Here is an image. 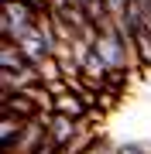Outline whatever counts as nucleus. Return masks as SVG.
Listing matches in <instances>:
<instances>
[{
    "instance_id": "obj_1",
    "label": "nucleus",
    "mask_w": 151,
    "mask_h": 154,
    "mask_svg": "<svg viewBox=\"0 0 151 154\" xmlns=\"http://www.w3.org/2000/svg\"><path fill=\"white\" fill-rule=\"evenodd\" d=\"M96 51L106 58V65H110V69H127L131 62H137V58H134V45L117 31V24H113V21L106 24V28H100Z\"/></svg>"
},
{
    "instance_id": "obj_2",
    "label": "nucleus",
    "mask_w": 151,
    "mask_h": 154,
    "mask_svg": "<svg viewBox=\"0 0 151 154\" xmlns=\"http://www.w3.org/2000/svg\"><path fill=\"white\" fill-rule=\"evenodd\" d=\"M0 65H4V72H24L31 69V58L21 51V45L17 41H0Z\"/></svg>"
},
{
    "instance_id": "obj_3",
    "label": "nucleus",
    "mask_w": 151,
    "mask_h": 154,
    "mask_svg": "<svg viewBox=\"0 0 151 154\" xmlns=\"http://www.w3.org/2000/svg\"><path fill=\"white\" fill-rule=\"evenodd\" d=\"M134 58L137 65H151V24L134 34Z\"/></svg>"
},
{
    "instance_id": "obj_4",
    "label": "nucleus",
    "mask_w": 151,
    "mask_h": 154,
    "mask_svg": "<svg viewBox=\"0 0 151 154\" xmlns=\"http://www.w3.org/2000/svg\"><path fill=\"white\" fill-rule=\"evenodd\" d=\"M86 154H120V147H117L110 137H103V134H100V137L90 144V151H86Z\"/></svg>"
},
{
    "instance_id": "obj_5",
    "label": "nucleus",
    "mask_w": 151,
    "mask_h": 154,
    "mask_svg": "<svg viewBox=\"0 0 151 154\" xmlns=\"http://www.w3.org/2000/svg\"><path fill=\"white\" fill-rule=\"evenodd\" d=\"M120 154H151V151L144 147V144H124V147H120Z\"/></svg>"
}]
</instances>
